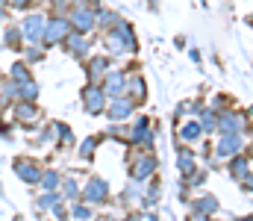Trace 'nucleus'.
<instances>
[{
  "label": "nucleus",
  "mask_w": 253,
  "mask_h": 221,
  "mask_svg": "<svg viewBox=\"0 0 253 221\" xmlns=\"http://www.w3.org/2000/svg\"><path fill=\"white\" fill-rule=\"evenodd\" d=\"M12 3H15V6H24V3H27V0H12Z\"/></svg>",
  "instance_id": "nucleus-1"
}]
</instances>
